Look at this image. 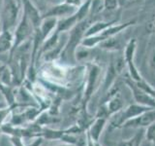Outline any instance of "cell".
Wrapping results in <instances>:
<instances>
[{"label":"cell","instance_id":"obj_1","mask_svg":"<svg viewBox=\"0 0 155 146\" xmlns=\"http://www.w3.org/2000/svg\"><path fill=\"white\" fill-rule=\"evenodd\" d=\"M85 79L84 83V94H82L81 99V111L87 112V104L88 101L92 97L96 91L99 89V85L101 83V74H102V68L96 62H89L87 63L85 68Z\"/></svg>","mask_w":155,"mask_h":146},{"label":"cell","instance_id":"obj_24","mask_svg":"<svg viewBox=\"0 0 155 146\" xmlns=\"http://www.w3.org/2000/svg\"><path fill=\"white\" fill-rule=\"evenodd\" d=\"M148 65L150 70L155 73V48L153 49V51L150 54L149 61H148Z\"/></svg>","mask_w":155,"mask_h":146},{"label":"cell","instance_id":"obj_6","mask_svg":"<svg viewBox=\"0 0 155 146\" xmlns=\"http://www.w3.org/2000/svg\"><path fill=\"white\" fill-rule=\"evenodd\" d=\"M124 83L131 91V94H132L136 103L147 106L150 108H155V97L139 88L137 84L129 77V75L124 79Z\"/></svg>","mask_w":155,"mask_h":146},{"label":"cell","instance_id":"obj_12","mask_svg":"<svg viewBox=\"0 0 155 146\" xmlns=\"http://www.w3.org/2000/svg\"><path fill=\"white\" fill-rule=\"evenodd\" d=\"M57 22H58L57 18H44L40 26L38 28L41 33L43 40H46L50 36L51 31H53V29L56 28Z\"/></svg>","mask_w":155,"mask_h":146},{"label":"cell","instance_id":"obj_25","mask_svg":"<svg viewBox=\"0 0 155 146\" xmlns=\"http://www.w3.org/2000/svg\"><path fill=\"white\" fill-rule=\"evenodd\" d=\"M39 2L41 4L44 5H48V4H59L60 3V0H38Z\"/></svg>","mask_w":155,"mask_h":146},{"label":"cell","instance_id":"obj_17","mask_svg":"<svg viewBox=\"0 0 155 146\" xmlns=\"http://www.w3.org/2000/svg\"><path fill=\"white\" fill-rule=\"evenodd\" d=\"M98 47L107 52H117L121 49V44L119 39L115 38V36H113L103 40L99 44Z\"/></svg>","mask_w":155,"mask_h":146},{"label":"cell","instance_id":"obj_11","mask_svg":"<svg viewBox=\"0 0 155 146\" xmlns=\"http://www.w3.org/2000/svg\"><path fill=\"white\" fill-rule=\"evenodd\" d=\"M23 3V9H24V14L26 15L27 18L29 19V21L32 23V26L34 29H37L40 26V24L42 23V17L39 10L34 6L33 3L30 0H22Z\"/></svg>","mask_w":155,"mask_h":146},{"label":"cell","instance_id":"obj_21","mask_svg":"<svg viewBox=\"0 0 155 146\" xmlns=\"http://www.w3.org/2000/svg\"><path fill=\"white\" fill-rule=\"evenodd\" d=\"M145 31L150 34L155 33V12L153 13L151 18L147 21V24H145Z\"/></svg>","mask_w":155,"mask_h":146},{"label":"cell","instance_id":"obj_3","mask_svg":"<svg viewBox=\"0 0 155 146\" xmlns=\"http://www.w3.org/2000/svg\"><path fill=\"white\" fill-rule=\"evenodd\" d=\"M91 23H92L91 19L86 18L84 21L78 23L76 26L71 29L69 40L65 44L61 55H65L66 53H69V54L71 53L72 55H74L76 53L77 47H79L81 45V42L84 37L86 29L88 28V26Z\"/></svg>","mask_w":155,"mask_h":146},{"label":"cell","instance_id":"obj_29","mask_svg":"<svg viewBox=\"0 0 155 146\" xmlns=\"http://www.w3.org/2000/svg\"><path fill=\"white\" fill-rule=\"evenodd\" d=\"M0 2H1V1H0Z\"/></svg>","mask_w":155,"mask_h":146},{"label":"cell","instance_id":"obj_13","mask_svg":"<svg viewBox=\"0 0 155 146\" xmlns=\"http://www.w3.org/2000/svg\"><path fill=\"white\" fill-rule=\"evenodd\" d=\"M114 23H115V21H109V22L99 21V22L92 23L88 26V28L86 29L84 37L93 36V35H97V34H100L101 32H103L104 30H106L108 27H110V26H113Z\"/></svg>","mask_w":155,"mask_h":146},{"label":"cell","instance_id":"obj_15","mask_svg":"<svg viewBox=\"0 0 155 146\" xmlns=\"http://www.w3.org/2000/svg\"><path fill=\"white\" fill-rule=\"evenodd\" d=\"M14 44V35L11 30L2 29L0 32V54L6 53L12 50Z\"/></svg>","mask_w":155,"mask_h":146},{"label":"cell","instance_id":"obj_20","mask_svg":"<svg viewBox=\"0 0 155 146\" xmlns=\"http://www.w3.org/2000/svg\"><path fill=\"white\" fill-rule=\"evenodd\" d=\"M104 4V10L108 11H114L119 7L118 0H103Z\"/></svg>","mask_w":155,"mask_h":146},{"label":"cell","instance_id":"obj_16","mask_svg":"<svg viewBox=\"0 0 155 146\" xmlns=\"http://www.w3.org/2000/svg\"><path fill=\"white\" fill-rule=\"evenodd\" d=\"M64 134L65 130H53L51 128L43 127L42 130L38 134V137H42L44 139L48 140H60Z\"/></svg>","mask_w":155,"mask_h":146},{"label":"cell","instance_id":"obj_14","mask_svg":"<svg viewBox=\"0 0 155 146\" xmlns=\"http://www.w3.org/2000/svg\"><path fill=\"white\" fill-rule=\"evenodd\" d=\"M119 76V74L117 73L115 69V66H114V61L111 60L110 64L108 66V69H107V73L105 75V79H104V89L105 92H107L111 87H113L115 84V81H116V78Z\"/></svg>","mask_w":155,"mask_h":146},{"label":"cell","instance_id":"obj_4","mask_svg":"<svg viewBox=\"0 0 155 146\" xmlns=\"http://www.w3.org/2000/svg\"><path fill=\"white\" fill-rule=\"evenodd\" d=\"M136 50H137V40L135 38H132L126 44L123 52V57L126 63V66L128 68L129 77L134 82H140L143 80V78L140 75V71L138 70V67L135 64Z\"/></svg>","mask_w":155,"mask_h":146},{"label":"cell","instance_id":"obj_9","mask_svg":"<svg viewBox=\"0 0 155 146\" xmlns=\"http://www.w3.org/2000/svg\"><path fill=\"white\" fill-rule=\"evenodd\" d=\"M109 122V118L103 116H95L94 120H92L89 127L85 130L86 135L93 141V142H99L101 134L106 128Z\"/></svg>","mask_w":155,"mask_h":146},{"label":"cell","instance_id":"obj_10","mask_svg":"<svg viewBox=\"0 0 155 146\" xmlns=\"http://www.w3.org/2000/svg\"><path fill=\"white\" fill-rule=\"evenodd\" d=\"M77 5L71 4L68 2L59 3L54 5L53 7L50 8L48 11H47L46 15L43 17L44 18H65L68 16L75 14L77 11Z\"/></svg>","mask_w":155,"mask_h":146},{"label":"cell","instance_id":"obj_8","mask_svg":"<svg viewBox=\"0 0 155 146\" xmlns=\"http://www.w3.org/2000/svg\"><path fill=\"white\" fill-rule=\"evenodd\" d=\"M155 122V108L145 111L140 115L131 119L121 126V129H143L147 128Z\"/></svg>","mask_w":155,"mask_h":146},{"label":"cell","instance_id":"obj_2","mask_svg":"<svg viewBox=\"0 0 155 146\" xmlns=\"http://www.w3.org/2000/svg\"><path fill=\"white\" fill-rule=\"evenodd\" d=\"M150 109V107L147 106H143L140 105L139 103H133L130 104L127 107H125L122 110H120L118 113H116L115 115L113 116V119L110 121V130H115V129H121V126H122L125 122H127L131 119L135 118L139 115L145 111H148Z\"/></svg>","mask_w":155,"mask_h":146},{"label":"cell","instance_id":"obj_27","mask_svg":"<svg viewBox=\"0 0 155 146\" xmlns=\"http://www.w3.org/2000/svg\"><path fill=\"white\" fill-rule=\"evenodd\" d=\"M65 2H68V3H71V4H75V5H77L78 4V2L76 1V0H64ZM78 6V5H77Z\"/></svg>","mask_w":155,"mask_h":146},{"label":"cell","instance_id":"obj_22","mask_svg":"<svg viewBox=\"0 0 155 146\" xmlns=\"http://www.w3.org/2000/svg\"><path fill=\"white\" fill-rule=\"evenodd\" d=\"M140 1V0H118L119 2V7L123 8H129L133 5L137 4Z\"/></svg>","mask_w":155,"mask_h":146},{"label":"cell","instance_id":"obj_23","mask_svg":"<svg viewBox=\"0 0 155 146\" xmlns=\"http://www.w3.org/2000/svg\"><path fill=\"white\" fill-rule=\"evenodd\" d=\"M10 141H11L13 146H25L22 141V137L21 136H10Z\"/></svg>","mask_w":155,"mask_h":146},{"label":"cell","instance_id":"obj_18","mask_svg":"<svg viewBox=\"0 0 155 146\" xmlns=\"http://www.w3.org/2000/svg\"><path fill=\"white\" fill-rule=\"evenodd\" d=\"M143 137H144V131L140 130L133 137H131L127 140L120 141L116 146H140V143H142V140Z\"/></svg>","mask_w":155,"mask_h":146},{"label":"cell","instance_id":"obj_5","mask_svg":"<svg viewBox=\"0 0 155 146\" xmlns=\"http://www.w3.org/2000/svg\"><path fill=\"white\" fill-rule=\"evenodd\" d=\"M18 12L19 6L18 4V0H4L1 15L2 29L11 30V28L16 26Z\"/></svg>","mask_w":155,"mask_h":146},{"label":"cell","instance_id":"obj_26","mask_svg":"<svg viewBox=\"0 0 155 146\" xmlns=\"http://www.w3.org/2000/svg\"><path fill=\"white\" fill-rule=\"evenodd\" d=\"M43 140H44V138H42V137H36V140L34 141L30 146H40L43 142Z\"/></svg>","mask_w":155,"mask_h":146},{"label":"cell","instance_id":"obj_7","mask_svg":"<svg viewBox=\"0 0 155 146\" xmlns=\"http://www.w3.org/2000/svg\"><path fill=\"white\" fill-rule=\"evenodd\" d=\"M32 27H33L32 23L29 21V19L27 18L26 15L23 13V16L21 19V22H19V23L18 24L16 32L14 34V44L11 50V57L13 56V53L18 48V46L21 45V43L25 41L27 37L31 34Z\"/></svg>","mask_w":155,"mask_h":146},{"label":"cell","instance_id":"obj_28","mask_svg":"<svg viewBox=\"0 0 155 146\" xmlns=\"http://www.w3.org/2000/svg\"><path fill=\"white\" fill-rule=\"evenodd\" d=\"M56 146H77V145H74V144H69V143H62V144L56 145Z\"/></svg>","mask_w":155,"mask_h":146},{"label":"cell","instance_id":"obj_19","mask_svg":"<svg viewBox=\"0 0 155 146\" xmlns=\"http://www.w3.org/2000/svg\"><path fill=\"white\" fill-rule=\"evenodd\" d=\"M145 129L147 130H144V137L148 142L155 145V122Z\"/></svg>","mask_w":155,"mask_h":146}]
</instances>
